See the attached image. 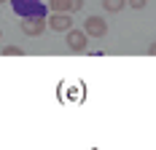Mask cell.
I'll return each mask as SVG.
<instances>
[{"mask_svg": "<svg viewBox=\"0 0 156 150\" xmlns=\"http://www.w3.org/2000/svg\"><path fill=\"white\" fill-rule=\"evenodd\" d=\"M124 5H126V0H102V8L110 11V14H119Z\"/></svg>", "mask_w": 156, "mask_h": 150, "instance_id": "7", "label": "cell"}, {"mask_svg": "<svg viewBox=\"0 0 156 150\" xmlns=\"http://www.w3.org/2000/svg\"><path fill=\"white\" fill-rule=\"evenodd\" d=\"M48 8L51 11H67V14H73V0H48Z\"/></svg>", "mask_w": 156, "mask_h": 150, "instance_id": "6", "label": "cell"}, {"mask_svg": "<svg viewBox=\"0 0 156 150\" xmlns=\"http://www.w3.org/2000/svg\"><path fill=\"white\" fill-rule=\"evenodd\" d=\"M11 8H14L16 16H46L48 5L43 0H11Z\"/></svg>", "mask_w": 156, "mask_h": 150, "instance_id": "1", "label": "cell"}, {"mask_svg": "<svg viewBox=\"0 0 156 150\" xmlns=\"http://www.w3.org/2000/svg\"><path fill=\"white\" fill-rule=\"evenodd\" d=\"M148 54H151V56H156V43H151V48H148Z\"/></svg>", "mask_w": 156, "mask_h": 150, "instance_id": "10", "label": "cell"}, {"mask_svg": "<svg viewBox=\"0 0 156 150\" xmlns=\"http://www.w3.org/2000/svg\"><path fill=\"white\" fill-rule=\"evenodd\" d=\"M24 54V48H19V46H5L3 48V56H22Z\"/></svg>", "mask_w": 156, "mask_h": 150, "instance_id": "8", "label": "cell"}, {"mask_svg": "<svg viewBox=\"0 0 156 150\" xmlns=\"http://www.w3.org/2000/svg\"><path fill=\"white\" fill-rule=\"evenodd\" d=\"M145 3H148V0H126V5H129V8H135V11L145 8Z\"/></svg>", "mask_w": 156, "mask_h": 150, "instance_id": "9", "label": "cell"}, {"mask_svg": "<svg viewBox=\"0 0 156 150\" xmlns=\"http://www.w3.org/2000/svg\"><path fill=\"white\" fill-rule=\"evenodd\" d=\"M0 3H5V0H0Z\"/></svg>", "mask_w": 156, "mask_h": 150, "instance_id": "12", "label": "cell"}, {"mask_svg": "<svg viewBox=\"0 0 156 150\" xmlns=\"http://www.w3.org/2000/svg\"><path fill=\"white\" fill-rule=\"evenodd\" d=\"M83 32H86L89 38H105V35H108V22H105L102 16H89V19L83 22Z\"/></svg>", "mask_w": 156, "mask_h": 150, "instance_id": "4", "label": "cell"}, {"mask_svg": "<svg viewBox=\"0 0 156 150\" xmlns=\"http://www.w3.org/2000/svg\"><path fill=\"white\" fill-rule=\"evenodd\" d=\"M19 27H22V32H24L27 38H38V35L46 32L48 22H46V16H24Z\"/></svg>", "mask_w": 156, "mask_h": 150, "instance_id": "2", "label": "cell"}, {"mask_svg": "<svg viewBox=\"0 0 156 150\" xmlns=\"http://www.w3.org/2000/svg\"><path fill=\"white\" fill-rule=\"evenodd\" d=\"M46 22H48V30H54V32H67L73 27V19H70L67 11H51V16Z\"/></svg>", "mask_w": 156, "mask_h": 150, "instance_id": "5", "label": "cell"}, {"mask_svg": "<svg viewBox=\"0 0 156 150\" xmlns=\"http://www.w3.org/2000/svg\"><path fill=\"white\" fill-rule=\"evenodd\" d=\"M0 38H3V32H0Z\"/></svg>", "mask_w": 156, "mask_h": 150, "instance_id": "11", "label": "cell"}, {"mask_svg": "<svg viewBox=\"0 0 156 150\" xmlns=\"http://www.w3.org/2000/svg\"><path fill=\"white\" fill-rule=\"evenodd\" d=\"M65 35H67V38H65V43H67V48H70L73 54H83V51H86L89 35H86L83 30H73V27H70Z\"/></svg>", "mask_w": 156, "mask_h": 150, "instance_id": "3", "label": "cell"}]
</instances>
